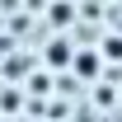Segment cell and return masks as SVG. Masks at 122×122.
Listing matches in <instances>:
<instances>
[{
  "instance_id": "obj_2",
  "label": "cell",
  "mask_w": 122,
  "mask_h": 122,
  "mask_svg": "<svg viewBox=\"0 0 122 122\" xmlns=\"http://www.w3.org/2000/svg\"><path fill=\"white\" fill-rule=\"evenodd\" d=\"M47 66H71V42H52V52H47Z\"/></svg>"
},
{
  "instance_id": "obj_3",
  "label": "cell",
  "mask_w": 122,
  "mask_h": 122,
  "mask_svg": "<svg viewBox=\"0 0 122 122\" xmlns=\"http://www.w3.org/2000/svg\"><path fill=\"white\" fill-rule=\"evenodd\" d=\"M52 19H56V24H71V5H66V0H61L56 10H52Z\"/></svg>"
},
{
  "instance_id": "obj_1",
  "label": "cell",
  "mask_w": 122,
  "mask_h": 122,
  "mask_svg": "<svg viewBox=\"0 0 122 122\" xmlns=\"http://www.w3.org/2000/svg\"><path fill=\"white\" fill-rule=\"evenodd\" d=\"M71 61H75V75H85V80H94L99 75V52H71Z\"/></svg>"
}]
</instances>
